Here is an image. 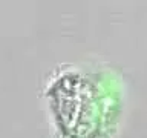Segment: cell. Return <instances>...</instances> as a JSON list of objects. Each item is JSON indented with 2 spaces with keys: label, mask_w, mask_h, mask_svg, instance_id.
Here are the masks:
<instances>
[{
  "label": "cell",
  "mask_w": 147,
  "mask_h": 138,
  "mask_svg": "<svg viewBox=\"0 0 147 138\" xmlns=\"http://www.w3.org/2000/svg\"><path fill=\"white\" fill-rule=\"evenodd\" d=\"M98 87L81 75L60 78L54 86L57 120L72 138H96L101 124V100Z\"/></svg>",
  "instance_id": "6da1fadb"
}]
</instances>
